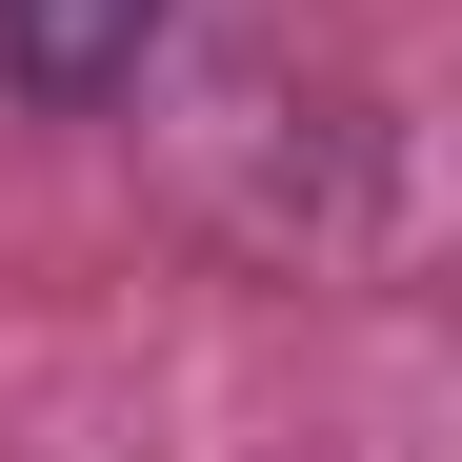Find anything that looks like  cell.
<instances>
[{"mask_svg":"<svg viewBox=\"0 0 462 462\" xmlns=\"http://www.w3.org/2000/svg\"><path fill=\"white\" fill-rule=\"evenodd\" d=\"M141 41H162V0H0V81H21L41 121H81L141 81Z\"/></svg>","mask_w":462,"mask_h":462,"instance_id":"6da1fadb","label":"cell"}]
</instances>
